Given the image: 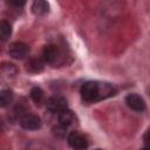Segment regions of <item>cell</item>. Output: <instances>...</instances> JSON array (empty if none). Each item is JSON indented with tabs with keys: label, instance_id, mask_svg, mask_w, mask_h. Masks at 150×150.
Instances as JSON below:
<instances>
[{
	"label": "cell",
	"instance_id": "cell-5",
	"mask_svg": "<svg viewBox=\"0 0 150 150\" xmlns=\"http://www.w3.org/2000/svg\"><path fill=\"white\" fill-rule=\"evenodd\" d=\"M28 53H29V47H28V45H26L23 42H14L8 48L9 56L15 60L25 59L28 55Z\"/></svg>",
	"mask_w": 150,
	"mask_h": 150
},
{
	"label": "cell",
	"instance_id": "cell-1",
	"mask_svg": "<svg viewBox=\"0 0 150 150\" xmlns=\"http://www.w3.org/2000/svg\"><path fill=\"white\" fill-rule=\"evenodd\" d=\"M117 89L115 86L102 81H88L81 87V96L84 102L93 103L105 100L116 95Z\"/></svg>",
	"mask_w": 150,
	"mask_h": 150
},
{
	"label": "cell",
	"instance_id": "cell-2",
	"mask_svg": "<svg viewBox=\"0 0 150 150\" xmlns=\"http://www.w3.org/2000/svg\"><path fill=\"white\" fill-rule=\"evenodd\" d=\"M43 60L53 67H59L63 63L64 56L61 48L56 45H48L43 49Z\"/></svg>",
	"mask_w": 150,
	"mask_h": 150
},
{
	"label": "cell",
	"instance_id": "cell-16",
	"mask_svg": "<svg viewBox=\"0 0 150 150\" xmlns=\"http://www.w3.org/2000/svg\"><path fill=\"white\" fill-rule=\"evenodd\" d=\"M11 5H14V6H22L25 5V1H9Z\"/></svg>",
	"mask_w": 150,
	"mask_h": 150
},
{
	"label": "cell",
	"instance_id": "cell-14",
	"mask_svg": "<svg viewBox=\"0 0 150 150\" xmlns=\"http://www.w3.org/2000/svg\"><path fill=\"white\" fill-rule=\"evenodd\" d=\"M30 97L33 100V102L36 105H41V103L43 102V91L41 88L39 87H34L30 90Z\"/></svg>",
	"mask_w": 150,
	"mask_h": 150
},
{
	"label": "cell",
	"instance_id": "cell-17",
	"mask_svg": "<svg viewBox=\"0 0 150 150\" xmlns=\"http://www.w3.org/2000/svg\"><path fill=\"white\" fill-rule=\"evenodd\" d=\"M143 150H149V149H148V148H145V149H143Z\"/></svg>",
	"mask_w": 150,
	"mask_h": 150
},
{
	"label": "cell",
	"instance_id": "cell-9",
	"mask_svg": "<svg viewBox=\"0 0 150 150\" xmlns=\"http://www.w3.org/2000/svg\"><path fill=\"white\" fill-rule=\"evenodd\" d=\"M32 12L35 15H45L49 12V4L43 0H36L32 5Z\"/></svg>",
	"mask_w": 150,
	"mask_h": 150
},
{
	"label": "cell",
	"instance_id": "cell-6",
	"mask_svg": "<svg viewBox=\"0 0 150 150\" xmlns=\"http://www.w3.org/2000/svg\"><path fill=\"white\" fill-rule=\"evenodd\" d=\"M46 107L50 112L60 114L61 111L67 109V101L62 96H53L47 100Z\"/></svg>",
	"mask_w": 150,
	"mask_h": 150
},
{
	"label": "cell",
	"instance_id": "cell-8",
	"mask_svg": "<svg viewBox=\"0 0 150 150\" xmlns=\"http://www.w3.org/2000/svg\"><path fill=\"white\" fill-rule=\"evenodd\" d=\"M43 61L40 57H30L26 63V69L29 73H39L43 69Z\"/></svg>",
	"mask_w": 150,
	"mask_h": 150
},
{
	"label": "cell",
	"instance_id": "cell-3",
	"mask_svg": "<svg viewBox=\"0 0 150 150\" xmlns=\"http://www.w3.org/2000/svg\"><path fill=\"white\" fill-rule=\"evenodd\" d=\"M68 143L74 150H86L88 146L87 138L79 131H71L68 135Z\"/></svg>",
	"mask_w": 150,
	"mask_h": 150
},
{
	"label": "cell",
	"instance_id": "cell-10",
	"mask_svg": "<svg viewBox=\"0 0 150 150\" xmlns=\"http://www.w3.org/2000/svg\"><path fill=\"white\" fill-rule=\"evenodd\" d=\"M59 122H60L61 125L67 128L68 125H70L75 122V115L73 114L71 110L66 109V110H63L59 114Z\"/></svg>",
	"mask_w": 150,
	"mask_h": 150
},
{
	"label": "cell",
	"instance_id": "cell-18",
	"mask_svg": "<svg viewBox=\"0 0 150 150\" xmlns=\"http://www.w3.org/2000/svg\"><path fill=\"white\" fill-rule=\"evenodd\" d=\"M95 150H102V149H95Z\"/></svg>",
	"mask_w": 150,
	"mask_h": 150
},
{
	"label": "cell",
	"instance_id": "cell-12",
	"mask_svg": "<svg viewBox=\"0 0 150 150\" xmlns=\"http://www.w3.org/2000/svg\"><path fill=\"white\" fill-rule=\"evenodd\" d=\"M13 101V93L11 90H1L0 91V107L6 108Z\"/></svg>",
	"mask_w": 150,
	"mask_h": 150
},
{
	"label": "cell",
	"instance_id": "cell-11",
	"mask_svg": "<svg viewBox=\"0 0 150 150\" xmlns=\"http://www.w3.org/2000/svg\"><path fill=\"white\" fill-rule=\"evenodd\" d=\"M27 150H53V148L52 145H49L43 141L35 139L27 144Z\"/></svg>",
	"mask_w": 150,
	"mask_h": 150
},
{
	"label": "cell",
	"instance_id": "cell-4",
	"mask_svg": "<svg viewBox=\"0 0 150 150\" xmlns=\"http://www.w3.org/2000/svg\"><path fill=\"white\" fill-rule=\"evenodd\" d=\"M19 123L21 125V128L26 129V130H36L41 128V120L38 115L34 114H26L22 117H20Z\"/></svg>",
	"mask_w": 150,
	"mask_h": 150
},
{
	"label": "cell",
	"instance_id": "cell-15",
	"mask_svg": "<svg viewBox=\"0 0 150 150\" xmlns=\"http://www.w3.org/2000/svg\"><path fill=\"white\" fill-rule=\"evenodd\" d=\"M1 70L8 76L9 75L13 76V75H15L18 73V69L13 63H4V64H1Z\"/></svg>",
	"mask_w": 150,
	"mask_h": 150
},
{
	"label": "cell",
	"instance_id": "cell-7",
	"mask_svg": "<svg viewBox=\"0 0 150 150\" xmlns=\"http://www.w3.org/2000/svg\"><path fill=\"white\" fill-rule=\"evenodd\" d=\"M125 103H127V105L130 109H132L135 111H143V110H145V102L137 94H129L125 97Z\"/></svg>",
	"mask_w": 150,
	"mask_h": 150
},
{
	"label": "cell",
	"instance_id": "cell-13",
	"mask_svg": "<svg viewBox=\"0 0 150 150\" xmlns=\"http://www.w3.org/2000/svg\"><path fill=\"white\" fill-rule=\"evenodd\" d=\"M12 34V28H11V25L5 21V20H1L0 21V40L1 41H6Z\"/></svg>",
	"mask_w": 150,
	"mask_h": 150
}]
</instances>
